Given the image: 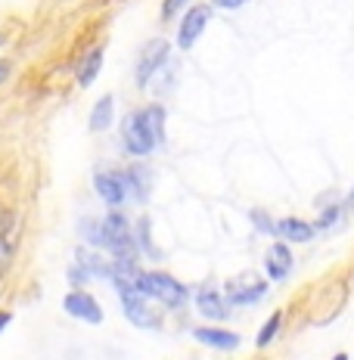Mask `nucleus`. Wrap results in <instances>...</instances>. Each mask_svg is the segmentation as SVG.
Instances as JSON below:
<instances>
[{
	"mask_svg": "<svg viewBox=\"0 0 354 360\" xmlns=\"http://www.w3.org/2000/svg\"><path fill=\"white\" fill-rule=\"evenodd\" d=\"M10 320H13V314H10V311H0V333H4V329L10 326Z\"/></svg>",
	"mask_w": 354,
	"mask_h": 360,
	"instance_id": "nucleus-27",
	"label": "nucleus"
},
{
	"mask_svg": "<svg viewBox=\"0 0 354 360\" xmlns=\"http://www.w3.org/2000/svg\"><path fill=\"white\" fill-rule=\"evenodd\" d=\"M122 146L127 149V155H137V159L149 155L156 146H159L153 140V134L146 131V124L140 122V112H127L122 118Z\"/></svg>",
	"mask_w": 354,
	"mask_h": 360,
	"instance_id": "nucleus-4",
	"label": "nucleus"
},
{
	"mask_svg": "<svg viewBox=\"0 0 354 360\" xmlns=\"http://www.w3.org/2000/svg\"><path fill=\"white\" fill-rule=\"evenodd\" d=\"M16 236H19L16 214L10 212V214H4V221H0V267L10 264L13 252H16Z\"/></svg>",
	"mask_w": 354,
	"mask_h": 360,
	"instance_id": "nucleus-14",
	"label": "nucleus"
},
{
	"mask_svg": "<svg viewBox=\"0 0 354 360\" xmlns=\"http://www.w3.org/2000/svg\"><path fill=\"white\" fill-rule=\"evenodd\" d=\"M137 112H140V122L146 124V131L153 134V140L156 143H162L165 140V122H168V109L159 106V103H153V106L137 109Z\"/></svg>",
	"mask_w": 354,
	"mask_h": 360,
	"instance_id": "nucleus-16",
	"label": "nucleus"
},
{
	"mask_svg": "<svg viewBox=\"0 0 354 360\" xmlns=\"http://www.w3.org/2000/svg\"><path fill=\"white\" fill-rule=\"evenodd\" d=\"M63 307H65V314H72V317H78V320H84V323H103V307H100V302H96L90 292H84V289H75V292H69L65 295V302H63Z\"/></svg>",
	"mask_w": 354,
	"mask_h": 360,
	"instance_id": "nucleus-9",
	"label": "nucleus"
},
{
	"mask_svg": "<svg viewBox=\"0 0 354 360\" xmlns=\"http://www.w3.org/2000/svg\"><path fill=\"white\" fill-rule=\"evenodd\" d=\"M134 243H137L140 252H146V258H162V252L153 245V233H149V217L143 214L137 221V230H134Z\"/></svg>",
	"mask_w": 354,
	"mask_h": 360,
	"instance_id": "nucleus-19",
	"label": "nucleus"
},
{
	"mask_svg": "<svg viewBox=\"0 0 354 360\" xmlns=\"http://www.w3.org/2000/svg\"><path fill=\"white\" fill-rule=\"evenodd\" d=\"M118 295H122V311H125V317L131 320L134 326H140V329H159V326H162V317L153 311L149 298L143 295L140 289H122Z\"/></svg>",
	"mask_w": 354,
	"mask_h": 360,
	"instance_id": "nucleus-3",
	"label": "nucleus"
},
{
	"mask_svg": "<svg viewBox=\"0 0 354 360\" xmlns=\"http://www.w3.org/2000/svg\"><path fill=\"white\" fill-rule=\"evenodd\" d=\"M90 280H94V276H90L81 264H72L69 267V283H72V286H84V283H90Z\"/></svg>",
	"mask_w": 354,
	"mask_h": 360,
	"instance_id": "nucleus-25",
	"label": "nucleus"
},
{
	"mask_svg": "<svg viewBox=\"0 0 354 360\" xmlns=\"http://www.w3.org/2000/svg\"><path fill=\"white\" fill-rule=\"evenodd\" d=\"M345 205H354V186H351V193H348V202Z\"/></svg>",
	"mask_w": 354,
	"mask_h": 360,
	"instance_id": "nucleus-29",
	"label": "nucleus"
},
{
	"mask_svg": "<svg viewBox=\"0 0 354 360\" xmlns=\"http://www.w3.org/2000/svg\"><path fill=\"white\" fill-rule=\"evenodd\" d=\"M78 227H81V236H84V243H87V245H94V249H103V221L84 217V221H81Z\"/></svg>",
	"mask_w": 354,
	"mask_h": 360,
	"instance_id": "nucleus-21",
	"label": "nucleus"
},
{
	"mask_svg": "<svg viewBox=\"0 0 354 360\" xmlns=\"http://www.w3.org/2000/svg\"><path fill=\"white\" fill-rule=\"evenodd\" d=\"M248 221L255 224V230H258V233H270V236H274V224L277 221L265 212V208H252V212H248Z\"/></svg>",
	"mask_w": 354,
	"mask_h": 360,
	"instance_id": "nucleus-23",
	"label": "nucleus"
},
{
	"mask_svg": "<svg viewBox=\"0 0 354 360\" xmlns=\"http://www.w3.org/2000/svg\"><path fill=\"white\" fill-rule=\"evenodd\" d=\"M280 326H283V311H274L270 317L265 320V326H261V333L255 335V348H267L270 342L280 335Z\"/></svg>",
	"mask_w": 354,
	"mask_h": 360,
	"instance_id": "nucleus-20",
	"label": "nucleus"
},
{
	"mask_svg": "<svg viewBox=\"0 0 354 360\" xmlns=\"http://www.w3.org/2000/svg\"><path fill=\"white\" fill-rule=\"evenodd\" d=\"M193 304H196V311L202 314V317L208 320V323H215V320H227L230 317V304H227V298H224V292L217 289V286H199L196 289V295H193Z\"/></svg>",
	"mask_w": 354,
	"mask_h": 360,
	"instance_id": "nucleus-7",
	"label": "nucleus"
},
{
	"mask_svg": "<svg viewBox=\"0 0 354 360\" xmlns=\"http://www.w3.org/2000/svg\"><path fill=\"white\" fill-rule=\"evenodd\" d=\"M94 190L109 208L125 205V199H127V186H125L122 171H96L94 174Z\"/></svg>",
	"mask_w": 354,
	"mask_h": 360,
	"instance_id": "nucleus-8",
	"label": "nucleus"
},
{
	"mask_svg": "<svg viewBox=\"0 0 354 360\" xmlns=\"http://www.w3.org/2000/svg\"><path fill=\"white\" fill-rule=\"evenodd\" d=\"M265 295H267V280H261L258 274H239L233 280H227V286H224V298L233 307L258 304Z\"/></svg>",
	"mask_w": 354,
	"mask_h": 360,
	"instance_id": "nucleus-2",
	"label": "nucleus"
},
{
	"mask_svg": "<svg viewBox=\"0 0 354 360\" xmlns=\"http://www.w3.org/2000/svg\"><path fill=\"white\" fill-rule=\"evenodd\" d=\"M100 69H103V50H90L78 65V84L90 87L96 81V75H100Z\"/></svg>",
	"mask_w": 354,
	"mask_h": 360,
	"instance_id": "nucleus-18",
	"label": "nucleus"
},
{
	"mask_svg": "<svg viewBox=\"0 0 354 360\" xmlns=\"http://www.w3.org/2000/svg\"><path fill=\"white\" fill-rule=\"evenodd\" d=\"M208 22H212V6H208V4L190 6V10L184 13V19H180V28H177V47H180V50H190L193 44L202 37V32L208 28Z\"/></svg>",
	"mask_w": 354,
	"mask_h": 360,
	"instance_id": "nucleus-6",
	"label": "nucleus"
},
{
	"mask_svg": "<svg viewBox=\"0 0 354 360\" xmlns=\"http://www.w3.org/2000/svg\"><path fill=\"white\" fill-rule=\"evenodd\" d=\"M112 118H115V96L106 94V96H100V100H96L94 112H90V131H94V134L109 131Z\"/></svg>",
	"mask_w": 354,
	"mask_h": 360,
	"instance_id": "nucleus-15",
	"label": "nucleus"
},
{
	"mask_svg": "<svg viewBox=\"0 0 354 360\" xmlns=\"http://www.w3.org/2000/svg\"><path fill=\"white\" fill-rule=\"evenodd\" d=\"M333 360H348V354H336Z\"/></svg>",
	"mask_w": 354,
	"mask_h": 360,
	"instance_id": "nucleus-30",
	"label": "nucleus"
},
{
	"mask_svg": "<svg viewBox=\"0 0 354 360\" xmlns=\"http://www.w3.org/2000/svg\"><path fill=\"white\" fill-rule=\"evenodd\" d=\"M274 236H280L283 243H311L314 236H317V227L308 221H301V217H280V221L274 224Z\"/></svg>",
	"mask_w": 354,
	"mask_h": 360,
	"instance_id": "nucleus-12",
	"label": "nucleus"
},
{
	"mask_svg": "<svg viewBox=\"0 0 354 360\" xmlns=\"http://www.w3.org/2000/svg\"><path fill=\"white\" fill-rule=\"evenodd\" d=\"M168 56H171V44L165 41V37H153V41H149L146 47L140 50L137 72H134V78H137V87H146L149 81H153V75L159 72L165 63H168Z\"/></svg>",
	"mask_w": 354,
	"mask_h": 360,
	"instance_id": "nucleus-5",
	"label": "nucleus"
},
{
	"mask_svg": "<svg viewBox=\"0 0 354 360\" xmlns=\"http://www.w3.org/2000/svg\"><path fill=\"white\" fill-rule=\"evenodd\" d=\"M137 289L146 298H153V302H162L165 307H171V311H177V307H184L190 302V286L175 280V276L165 274V270H143Z\"/></svg>",
	"mask_w": 354,
	"mask_h": 360,
	"instance_id": "nucleus-1",
	"label": "nucleus"
},
{
	"mask_svg": "<svg viewBox=\"0 0 354 360\" xmlns=\"http://www.w3.org/2000/svg\"><path fill=\"white\" fill-rule=\"evenodd\" d=\"M75 264H81L90 276H106V280H109L112 261H106L103 255H96V252H90V249H78V252H75Z\"/></svg>",
	"mask_w": 354,
	"mask_h": 360,
	"instance_id": "nucleus-17",
	"label": "nucleus"
},
{
	"mask_svg": "<svg viewBox=\"0 0 354 360\" xmlns=\"http://www.w3.org/2000/svg\"><path fill=\"white\" fill-rule=\"evenodd\" d=\"M246 4L248 0H208V6H215V10H239Z\"/></svg>",
	"mask_w": 354,
	"mask_h": 360,
	"instance_id": "nucleus-26",
	"label": "nucleus"
},
{
	"mask_svg": "<svg viewBox=\"0 0 354 360\" xmlns=\"http://www.w3.org/2000/svg\"><path fill=\"white\" fill-rule=\"evenodd\" d=\"M122 174H125L127 196L143 205V202L149 199V193H153V171H149L146 165H131V168L122 171Z\"/></svg>",
	"mask_w": 354,
	"mask_h": 360,
	"instance_id": "nucleus-13",
	"label": "nucleus"
},
{
	"mask_svg": "<svg viewBox=\"0 0 354 360\" xmlns=\"http://www.w3.org/2000/svg\"><path fill=\"white\" fill-rule=\"evenodd\" d=\"M193 339L199 345H208V348H217V351H236L239 348V333L233 329H221V326H196L193 329Z\"/></svg>",
	"mask_w": 354,
	"mask_h": 360,
	"instance_id": "nucleus-11",
	"label": "nucleus"
},
{
	"mask_svg": "<svg viewBox=\"0 0 354 360\" xmlns=\"http://www.w3.org/2000/svg\"><path fill=\"white\" fill-rule=\"evenodd\" d=\"M339 217H342V205H336V202H333V205H323L314 227H317V230H329V227H336V224H339Z\"/></svg>",
	"mask_w": 354,
	"mask_h": 360,
	"instance_id": "nucleus-22",
	"label": "nucleus"
},
{
	"mask_svg": "<svg viewBox=\"0 0 354 360\" xmlns=\"http://www.w3.org/2000/svg\"><path fill=\"white\" fill-rule=\"evenodd\" d=\"M190 4V0H162V19L168 22V19H175L180 10H184V6Z\"/></svg>",
	"mask_w": 354,
	"mask_h": 360,
	"instance_id": "nucleus-24",
	"label": "nucleus"
},
{
	"mask_svg": "<svg viewBox=\"0 0 354 360\" xmlns=\"http://www.w3.org/2000/svg\"><path fill=\"white\" fill-rule=\"evenodd\" d=\"M6 75H10V63H6V59H0V81H4Z\"/></svg>",
	"mask_w": 354,
	"mask_h": 360,
	"instance_id": "nucleus-28",
	"label": "nucleus"
},
{
	"mask_svg": "<svg viewBox=\"0 0 354 360\" xmlns=\"http://www.w3.org/2000/svg\"><path fill=\"white\" fill-rule=\"evenodd\" d=\"M292 267H296V255H292L289 243L277 239V243L267 249V255H265V270H267V276H270L274 283H283L286 276L292 274Z\"/></svg>",
	"mask_w": 354,
	"mask_h": 360,
	"instance_id": "nucleus-10",
	"label": "nucleus"
}]
</instances>
